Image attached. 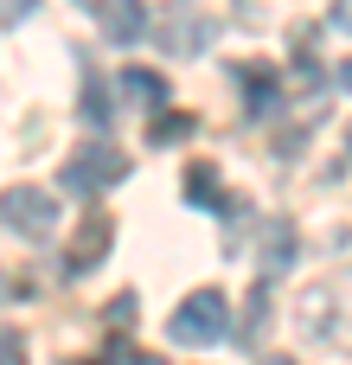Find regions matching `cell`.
Listing matches in <instances>:
<instances>
[{
  "label": "cell",
  "mask_w": 352,
  "mask_h": 365,
  "mask_svg": "<svg viewBox=\"0 0 352 365\" xmlns=\"http://www.w3.org/2000/svg\"><path fill=\"white\" fill-rule=\"evenodd\" d=\"M295 321L314 346H333V353H352V269H333L321 282L301 289L295 302Z\"/></svg>",
  "instance_id": "1"
},
{
  "label": "cell",
  "mask_w": 352,
  "mask_h": 365,
  "mask_svg": "<svg viewBox=\"0 0 352 365\" xmlns=\"http://www.w3.org/2000/svg\"><path fill=\"white\" fill-rule=\"evenodd\" d=\"M122 173H128V154H122V148H109V141H90V148H77V154L64 160L58 186H64V192H77V199H96V192H109Z\"/></svg>",
  "instance_id": "2"
},
{
  "label": "cell",
  "mask_w": 352,
  "mask_h": 365,
  "mask_svg": "<svg viewBox=\"0 0 352 365\" xmlns=\"http://www.w3.org/2000/svg\"><path fill=\"white\" fill-rule=\"evenodd\" d=\"M224 327H231V302L218 295V289H192L186 302H180V314H173V340L180 346H212V340H224Z\"/></svg>",
  "instance_id": "3"
},
{
  "label": "cell",
  "mask_w": 352,
  "mask_h": 365,
  "mask_svg": "<svg viewBox=\"0 0 352 365\" xmlns=\"http://www.w3.org/2000/svg\"><path fill=\"white\" fill-rule=\"evenodd\" d=\"M0 218H6L19 237H51L58 199H51L45 186H6V192H0Z\"/></svg>",
  "instance_id": "4"
},
{
  "label": "cell",
  "mask_w": 352,
  "mask_h": 365,
  "mask_svg": "<svg viewBox=\"0 0 352 365\" xmlns=\"http://www.w3.org/2000/svg\"><path fill=\"white\" fill-rule=\"evenodd\" d=\"M109 237H115V225H109V212H90L83 225H77V237H71V250H64V269L71 276H90L103 257H109Z\"/></svg>",
  "instance_id": "5"
},
{
  "label": "cell",
  "mask_w": 352,
  "mask_h": 365,
  "mask_svg": "<svg viewBox=\"0 0 352 365\" xmlns=\"http://www.w3.org/2000/svg\"><path fill=\"white\" fill-rule=\"evenodd\" d=\"M212 38H218V26H212L205 13H186V0H180V6H173V13L160 19V45H167V51H180V58L205 51Z\"/></svg>",
  "instance_id": "6"
},
{
  "label": "cell",
  "mask_w": 352,
  "mask_h": 365,
  "mask_svg": "<svg viewBox=\"0 0 352 365\" xmlns=\"http://www.w3.org/2000/svg\"><path fill=\"white\" fill-rule=\"evenodd\" d=\"M96 26H103V38L135 45V38L147 32V6H141V0H96Z\"/></svg>",
  "instance_id": "7"
},
{
  "label": "cell",
  "mask_w": 352,
  "mask_h": 365,
  "mask_svg": "<svg viewBox=\"0 0 352 365\" xmlns=\"http://www.w3.org/2000/svg\"><path fill=\"white\" fill-rule=\"evenodd\" d=\"M186 199L192 205H205V212H218V218H231L244 199H231V192H218V173H212V160H192L186 167Z\"/></svg>",
  "instance_id": "8"
},
{
  "label": "cell",
  "mask_w": 352,
  "mask_h": 365,
  "mask_svg": "<svg viewBox=\"0 0 352 365\" xmlns=\"http://www.w3.org/2000/svg\"><path fill=\"white\" fill-rule=\"evenodd\" d=\"M122 96H128L135 109H160V103H167V83H160L154 71H122Z\"/></svg>",
  "instance_id": "9"
},
{
  "label": "cell",
  "mask_w": 352,
  "mask_h": 365,
  "mask_svg": "<svg viewBox=\"0 0 352 365\" xmlns=\"http://www.w3.org/2000/svg\"><path fill=\"white\" fill-rule=\"evenodd\" d=\"M263 327H269V282H257V289H250V302H244V327H237V340H263Z\"/></svg>",
  "instance_id": "10"
},
{
  "label": "cell",
  "mask_w": 352,
  "mask_h": 365,
  "mask_svg": "<svg viewBox=\"0 0 352 365\" xmlns=\"http://www.w3.org/2000/svg\"><path fill=\"white\" fill-rule=\"evenodd\" d=\"M289 257H295V231H289V225H263V263L282 269Z\"/></svg>",
  "instance_id": "11"
},
{
  "label": "cell",
  "mask_w": 352,
  "mask_h": 365,
  "mask_svg": "<svg viewBox=\"0 0 352 365\" xmlns=\"http://www.w3.org/2000/svg\"><path fill=\"white\" fill-rule=\"evenodd\" d=\"M83 115H90L96 128H109V96H103V77H96V71H83Z\"/></svg>",
  "instance_id": "12"
},
{
  "label": "cell",
  "mask_w": 352,
  "mask_h": 365,
  "mask_svg": "<svg viewBox=\"0 0 352 365\" xmlns=\"http://www.w3.org/2000/svg\"><path fill=\"white\" fill-rule=\"evenodd\" d=\"M244 83H250V103H244V109H250V115H263V109L276 103V77H269V71H250Z\"/></svg>",
  "instance_id": "13"
},
{
  "label": "cell",
  "mask_w": 352,
  "mask_h": 365,
  "mask_svg": "<svg viewBox=\"0 0 352 365\" xmlns=\"http://www.w3.org/2000/svg\"><path fill=\"white\" fill-rule=\"evenodd\" d=\"M192 135V115H154V128H147V141H186Z\"/></svg>",
  "instance_id": "14"
},
{
  "label": "cell",
  "mask_w": 352,
  "mask_h": 365,
  "mask_svg": "<svg viewBox=\"0 0 352 365\" xmlns=\"http://www.w3.org/2000/svg\"><path fill=\"white\" fill-rule=\"evenodd\" d=\"M0 365H26V340L13 327H0Z\"/></svg>",
  "instance_id": "15"
},
{
  "label": "cell",
  "mask_w": 352,
  "mask_h": 365,
  "mask_svg": "<svg viewBox=\"0 0 352 365\" xmlns=\"http://www.w3.org/2000/svg\"><path fill=\"white\" fill-rule=\"evenodd\" d=\"M135 314H141V308H135V295H115V302H109V321H115V327H128Z\"/></svg>",
  "instance_id": "16"
},
{
  "label": "cell",
  "mask_w": 352,
  "mask_h": 365,
  "mask_svg": "<svg viewBox=\"0 0 352 365\" xmlns=\"http://www.w3.org/2000/svg\"><path fill=\"white\" fill-rule=\"evenodd\" d=\"M32 13V0H0V26H19Z\"/></svg>",
  "instance_id": "17"
},
{
  "label": "cell",
  "mask_w": 352,
  "mask_h": 365,
  "mask_svg": "<svg viewBox=\"0 0 352 365\" xmlns=\"http://www.w3.org/2000/svg\"><path fill=\"white\" fill-rule=\"evenodd\" d=\"M333 26H340V32H352V0H340V6H333Z\"/></svg>",
  "instance_id": "18"
},
{
  "label": "cell",
  "mask_w": 352,
  "mask_h": 365,
  "mask_svg": "<svg viewBox=\"0 0 352 365\" xmlns=\"http://www.w3.org/2000/svg\"><path fill=\"white\" fill-rule=\"evenodd\" d=\"M340 83H346V90H352V58H346V64H340Z\"/></svg>",
  "instance_id": "19"
},
{
  "label": "cell",
  "mask_w": 352,
  "mask_h": 365,
  "mask_svg": "<svg viewBox=\"0 0 352 365\" xmlns=\"http://www.w3.org/2000/svg\"><path fill=\"white\" fill-rule=\"evenodd\" d=\"M257 365H295V359H282V353H269V359H257Z\"/></svg>",
  "instance_id": "20"
},
{
  "label": "cell",
  "mask_w": 352,
  "mask_h": 365,
  "mask_svg": "<svg viewBox=\"0 0 352 365\" xmlns=\"http://www.w3.org/2000/svg\"><path fill=\"white\" fill-rule=\"evenodd\" d=\"M64 365H103V359H64Z\"/></svg>",
  "instance_id": "21"
}]
</instances>
